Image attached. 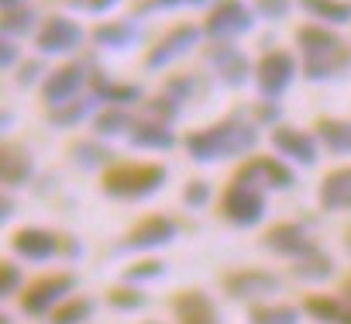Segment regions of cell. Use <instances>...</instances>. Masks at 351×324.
Instances as JSON below:
<instances>
[{
	"instance_id": "obj_1",
	"label": "cell",
	"mask_w": 351,
	"mask_h": 324,
	"mask_svg": "<svg viewBox=\"0 0 351 324\" xmlns=\"http://www.w3.org/2000/svg\"><path fill=\"white\" fill-rule=\"evenodd\" d=\"M255 145H258V128L248 124L245 117H224L186 138V152L193 162H221L231 155H245Z\"/></svg>"
},
{
	"instance_id": "obj_2",
	"label": "cell",
	"mask_w": 351,
	"mask_h": 324,
	"mask_svg": "<svg viewBox=\"0 0 351 324\" xmlns=\"http://www.w3.org/2000/svg\"><path fill=\"white\" fill-rule=\"evenodd\" d=\"M262 187L265 183H262L255 159L245 162L238 170V176L231 180V187L224 190V200H221V211L234 228H255L265 218V190Z\"/></svg>"
},
{
	"instance_id": "obj_3",
	"label": "cell",
	"mask_w": 351,
	"mask_h": 324,
	"mask_svg": "<svg viewBox=\"0 0 351 324\" xmlns=\"http://www.w3.org/2000/svg\"><path fill=\"white\" fill-rule=\"evenodd\" d=\"M169 180V170L162 162H124V166H110L104 173V194L117 200H145L158 194Z\"/></svg>"
},
{
	"instance_id": "obj_4",
	"label": "cell",
	"mask_w": 351,
	"mask_h": 324,
	"mask_svg": "<svg viewBox=\"0 0 351 324\" xmlns=\"http://www.w3.org/2000/svg\"><path fill=\"white\" fill-rule=\"evenodd\" d=\"M76 286V276L73 273H52V276H42L28 286V293H21V310L32 314V317H42L49 314L56 303H62Z\"/></svg>"
},
{
	"instance_id": "obj_5",
	"label": "cell",
	"mask_w": 351,
	"mask_h": 324,
	"mask_svg": "<svg viewBox=\"0 0 351 324\" xmlns=\"http://www.w3.org/2000/svg\"><path fill=\"white\" fill-rule=\"evenodd\" d=\"M293 76H296V59L289 52H282V49L262 56V62L255 69V83H258V93L265 100H279L289 90Z\"/></svg>"
},
{
	"instance_id": "obj_6",
	"label": "cell",
	"mask_w": 351,
	"mask_h": 324,
	"mask_svg": "<svg viewBox=\"0 0 351 324\" xmlns=\"http://www.w3.org/2000/svg\"><path fill=\"white\" fill-rule=\"evenodd\" d=\"M252 25H255V18H252V11L241 4V0H221V4L210 11L204 32L214 42H234V35H245Z\"/></svg>"
},
{
	"instance_id": "obj_7",
	"label": "cell",
	"mask_w": 351,
	"mask_h": 324,
	"mask_svg": "<svg viewBox=\"0 0 351 324\" xmlns=\"http://www.w3.org/2000/svg\"><path fill=\"white\" fill-rule=\"evenodd\" d=\"M86 80H93V76L86 73V62H69V66L52 69L49 80H45V86H42L45 104H49V107H62V104H69V100H80Z\"/></svg>"
},
{
	"instance_id": "obj_8",
	"label": "cell",
	"mask_w": 351,
	"mask_h": 324,
	"mask_svg": "<svg viewBox=\"0 0 351 324\" xmlns=\"http://www.w3.org/2000/svg\"><path fill=\"white\" fill-rule=\"evenodd\" d=\"M197 42H200V28H197V25H190V21L176 25L169 35H162V38H158V45H152V52H148L145 66H148V69H162V66L176 62L180 56L193 52V45H197Z\"/></svg>"
},
{
	"instance_id": "obj_9",
	"label": "cell",
	"mask_w": 351,
	"mask_h": 324,
	"mask_svg": "<svg viewBox=\"0 0 351 324\" xmlns=\"http://www.w3.org/2000/svg\"><path fill=\"white\" fill-rule=\"evenodd\" d=\"M83 45V28L73 21V18H62V14H52L42 32H38V52L42 56H69Z\"/></svg>"
},
{
	"instance_id": "obj_10",
	"label": "cell",
	"mask_w": 351,
	"mask_h": 324,
	"mask_svg": "<svg viewBox=\"0 0 351 324\" xmlns=\"http://www.w3.org/2000/svg\"><path fill=\"white\" fill-rule=\"evenodd\" d=\"M262 242H265L269 252L286 255V259H293V262H300V259H306V255L317 252V245H313V238L306 235V228H303V224H293V221L272 224Z\"/></svg>"
},
{
	"instance_id": "obj_11",
	"label": "cell",
	"mask_w": 351,
	"mask_h": 324,
	"mask_svg": "<svg viewBox=\"0 0 351 324\" xmlns=\"http://www.w3.org/2000/svg\"><path fill=\"white\" fill-rule=\"evenodd\" d=\"M176 235H180V224H176L172 218H165V214H152V218L138 221V224L128 231L124 248H131V252H152V248L169 245Z\"/></svg>"
},
{
	"instance_id": "obj_12",
	"label": "cell",
	"mask_w": 351,
	"mask_h": 324,
	"mask_svg": "<svg viewBox=\"0 0 351 324\" xmlns=\"http://www.w3.org/2000/svg\"><path fill=\"white\" fill-rule=\"evenodd\" d=\"M282 286V279L269 269H238L224 276V290L234 300H255V297H269Z\"/></svg>"
},
{
	"instance_id": "obj_13",
	"label": "cell",
	"mask_w": 351,
	"mask_h": 324,
	"mask_svg": "<svg viewBox=\"0 0 351 324\" xmlns=\"http://www.w3.org/2000/svg\"><path fill=\"white\" fill-rule=\"evenodd\" d=\"M272 148H276L279 155L300 162V166H313V162L320 159V155H317V152H320L317 138L306 135V131H300V128H293V124H276V131H272Z\"/></svg>"
},
{
	"instance_id": "obj_14",
	"label": "cell",
	"mask_w": 351,
	"mask_h": 324,
	"mask_svg": "<svg viewBox=\"0 0 351 324\" xmlns=\"http://www.w3.org/2000/svg\"><path fill=\"white\" fill-rule=\"evenodd\" d=\"M210 62H214V69L221 73V83L224 86H245L248 83V76H252V62H248V56L234 45V42H214L210 45Z\"/></svg>"
},
{
	"instance_id": "obj_15",
	"label": "cell",
	"mask_w": 351,
	"mask_h": 324,
	"mask_svg": "<svg viewBox=\"0 0 351 324\" xmlns=\"http://www.w3.org/2000/svg\"><path fill=\"white\" fill-rule=\"evenodd\" d=\"M11 245H14V252H18L21 259H28V262H45V259H52V255L62 248L59 235H52V231H45V228H21V231L11 238Z\"/></svg>"
},
{
	"instance_id": "obj_16",
	"label": "cell",
	"mask_w": 351,
	"mask_h": 324,
	"mask_svg": "<svg viewBox=\"0 0 351 324\" xmlns=\"http://www.w3.org/2000/svg\"><path fill=\"white\" fill-rule=\"evenodd\" d=\"M172 310H176V321L180 324H221V314L214 307V300L200 290H186L172 300Z\"/></svg>"
},
{
	"instance_id": "obj_17",
	"label": "cell",
	"mask_w": 351,
	"mask_h": 324,
	"mask_svg": "<svg viewBox=\"0 0 351 324\" xmlns=\"http://www.w3.org/2000/svg\"><path fill=\"white\" fill-rule=\"evenodd\" d=\"M35 176V159L25 145H4V155H0V180L4 187L18 190Z\"/></svg>"
},
{
	"instance_id": "obj_18",
	"label": "cell",
	"mask_w": 351,
	"mask_h": 324,
	"mask_svg": "<svg viewBox=\"0 0 351 324\" xmlns=\"http://www.w3.org/2000/svg\"><path fill=\"white\" fill-rule=\"evenodd\" d=\"M296 45L303 49L306 59H324V56H334V52L344 49L341 35L330 32L327 25H317V21H313V25H303V28L296 32Z\"/></svg>"
},
{
	"instance_id": "obj_19",
	"label": "cell",
	"mask_w": 351,
	"mask_h": 324,
	"mask_svg": "<svg viewBox=\"0 0 351 324\" xmlns=\"http://www.w3.org/2000/svg\"><path fill=\"white\" fill-rule=\"evenodd\" d=\"M93 42L104 45V49H114V52L131 49V45L141 42V25H138L134 18H124V21H104V25L93 28Z\"/></svg>"
},
{
	"instance_id": "obj_20",
	"label": "cell",
	"mask_w": 351,
	"mask_h": 324,
	"mask_svg": "<svg viewBox=\"0 0 351 324\" xmlns=\"http://www.w3.org/2000/svg\"><path fill=\"white\" fill-rule=\"evenodd\" d=\"M320 207L324 211H351V166L334 170L320 183Z\"/></svg>"
},
{
	"instance_id": "obj_21",
	"label": "cell",
	"mask_w": 351,
	"mask_h": 324,
	"mask_svg": "<svg viewBox=\"0 0 351 324\" xmlns=\"http://www.w3.org/2000/svg\"><path fill=\"white\" fill-rule=\"evenodd\" d=\"M131 145L134 148H148V152H169V148H176V135H172V128L169 124H158V121H134V128H131Z\"/></svg>"
},
{
	"instance_id": "obj_22",
	"label": "cell",
	"mask_w": 351,
	"mask_h": 324,
	"mask_svg": "<svg viewBox=\"0 0 351 324\" xmlns=\"http://www.w3.org/2000/svg\"><path fill=\"white\" fill-rule=\"evenodd\" d=\"M93 97L97 100H104V104H110V107H131V104H138L141 100V86L138 83H114V80H107L104 73H93Z\"/></svg>"
},
{
	"instance_id": "obj_23",
	"label": "cell",
	"mask_w": 351,
	"mask_h": 324,
	"mask_svg": "<svg viewBox=\"0 0 351 324\" xmlns=\"http://www.w3.org/2000/svg\"><path fill=\"white\" fill-rule=\"evenodd\" d=\"M303 310L320 324H351V303L337 297H306Z\"/></svg>"
},
{
	"instance_id": "obj_24",
	"label": "cell",
	"mask_w": 351,
	"mask_h": 324,
	"mask_svg": "<svg viewBox=\"0 0 351 324\" xmlns=\"http://www.w3.org/2000/svg\"><path fill=\"white\" fill-rule=\"evenodd\" d=\"M317 141L334 155H348L351 152V121H337V117L317 121Z\"/></svg>"
},
{
	"instance_id": "obj_25",
	"label": "cell",
	"mask_w": 351,
	"mask_h": 324,
	"mask_svg": "<svg viewBox=\"0 0 351 324\" xmlns=\"http://www.w3.org/2000/svg\"><path fill=\"white\" fill-rule=\"evenodd\" d=\"M300 4L310 18H317V25H351L348 0H300Z\"/></svg>"
},
{
	"instance_id": "obj_26",
	"label": "cell",
	"mask_w": 351,
	"mask_h": 324,
	"mask_svg": "<svg viewBox=\"0 0 351 324\" xmlns=\"http://www.w3.org/2000/svg\"><path fill=\"white\" fill-rule=\"evenodd\" d=\"M97 107V97H80V100H69L62 107H52L49 111V124L52 128H76L80 121H86Z\"/></svg>"
},
{
	"instance_id": "obj_27",
	"label": "cell",
	"mask_w": 351,
	"mask_h": 324,
	"mask_svg": "<svg viewBox=\"0 0 351 324\" xmlns=\"http://www.w3.org/2000/svg\"><path fill=\"white\" fill-rule=\"evenodd\" d=\"M348 66H351V52H348V49H341V52H334V56H324V59H306L303 73H306V80H313V83H324V80H330V76L344 73Z\"/></svg>"
},
{
	"instance_id": "obj_28",
	"label": "cell",
	"mask_w": 351,
	"mask_h": 324,
	"mask_svg": "<svg viewBox=\"0 0 351 324\" xmlns=\"http://www.w3.org/2000/svg\"><path fill=\"white\" fill-rule=\"evenodd\" d=\"M131 128H134V121H131V114L121 111V107H107V111H100V114L93 117V131H97L100 138L131 135Z\"/></svg>"
},
{
	"instance_id": "obj_29",
	"label": "cell",
	"mask_w": 351,
	"mask_h": 324,
	"mask_svg": "<svg viewBox=\"0 0 351 324\" xmlns=\"http://www.w3.org/2000/svg\"><path fill=\"white\" fill-rule=\"evenodd\" d=\"M248 324H300V310L289 303H255L248 310Z\"/></svg>"
},
{
	"instance_id": "obj_30",
	"label": "cell",
	"mask_w": 351,
	"mask_h": 324,
	"mask_svg": "<svg viewBox=\"0 0 351 324\" xmlns=\"http://www.w3.org/2000/svg\"><path fill=\"white\" fill-rule=\"evenodd\" d=\"M255 166H258L265 187H272V190H289V187H296V173L286 166L282 159H255Z\"/></svg>"
},
{
	"instance_id": "obj_31",
	"label": "cell",
	"mask_w": 351,
	"mask_h": 324,
	"mask_svg": "<svg viewBox=\"0 0 351 324\" xmlns=\"http://www.w3.org/2000/svg\"><path fill=\"white\" fill-rule=\"evenodd\" d=\"M293 273L300 276V279H310V283H324V279H330L334 276V259L327 255V252H313V255H306V259H300L296 266H293Z\"/></svg>"
},
{
	"instance_id": "obj_32",
	"label": "cell",
	"mask_w": 351,
	"mask_h": 324,
	"mask_svg": "<svg viewBox=\"0 0 351 324\" xmlns=\"http://www.w3.org/2000/svg\"><path fill=\"white\" fill-rule=\"evenodd\" d=\"M35 25H38V11L35 8L4 11V38H21V35L35 32Z\"/></svg>"
},
{
	"instance_id": "obj_33",
	"label": "cell",
	"mask_w": 351,
	"mask_h": 324,
	"mask_svg": "<svg viewBox=\"0 0 351 324\" xmlns=\"http://www.w3.org/2000/svg\"><path fill=\"white\" fill-rule=\"evenodd\" d=\"M90 314H93V300L69 297L62 307L52 310V324H83V321H90Z\"/></svg>"
},
{
	"instance_id": "obj_34",
	"label": "cell",
	"mask_w": 351,
	"mask_h": 324,
	"mask_svg": "<svg viewBox=\"0 0 351 324\" xmlns=\"http://www.w3.org/2000/svg\"><path fill=\"white\" fill-rule=\"evenodd\" d=\"M110 159H114V152L104 148V145H97V141H76L73 145V162H76V166H83V170L107 166Z\"/></svg>"
},
{
	"instance_id": "obj_35",
	"label": "cell",
	"mask_w": 351,
	"mask_h": 324,
	"mask_svg": "<svg viewBox=\"0 0 351 324\" xmlns=\"http://www.w3.org/2000/svg\"><path fill=\"white\" fill-rule=\"evenodd\" d=\"M145 117L158 121V124H172L176 117H180V100H172L169 93L152 97V100H145Z\"/></svg>"
},
{
	"instance_id": "obj_36",
	"label": "cell",
	"mask_w": 351,
	"mask_h": 324,
	"mask_svg": "<svg viewBox=\"0 0 351 324\" xmlns=\"http://www.w3.org/2000/svg\"><path fill=\"white\" fill-rule=\"evenodd\" d=\"M162 273H165V262H158V259H141V262H134V266L124 269V279H128V283H145V279H158Z\"/></svg>"
},
{
	"instance_id": "obj_37",
	"label": "cell",
	"mask_w": 351,
	"mask_h": 324,
	"mask_svg": "<svg viewBox=\"0 0 351 324\" xmlns=\"http://www.w3.org/2000/svg\"><path fill=\"white\" fill-rule=\"evenodd\" d=\"M107 300H110V307H117V310H138V307H145V293H138L134 286H114V290L107 293Z\"/></svg>"
},
{
	"instance_id": "obj_38",
	"label": "cell",
	"mask_w": 351,
	"mask_h": 324,
	"mask_svg": "<svg viewBox=\"0 0 351 324\" xmlns=\"http://www.w3.org/2000/svg\"><path fill=\"white\" fill-rule=\"evenodd\" d=\"M183 200H186L190 211L207 207V200H210V183H207V180H190L186 190H183Z\"/></svg>"
},
{
	"instance_id": "obj_39",
	"label": "cell",
	"mask_w": 351,
	"mask_h": 324,
	"mask_svg": "<svg viewBox=\"0 0 351 324\" xmlns=\"http://www.w3.org/2000/svg\"><path fill=\"white\" fill-rule=\"evenodd\" d=\"M289 0H255V11L265 18V21H282L289 14Z\"/></svg>"
},
{
	"instance_id": "obj_40",
	"label": "cell",
	"mask_w": 351,
	"mask_h": 324,
	"mask_svg": "<svg viewBox=\"0 0 351 324\" xmlns=\"http://www.w3.org/2000/svg\"><path fill=\"white\" fill-rule=\"evenodd\" d=\"M21 286V269L14 266V262H4L0 266V297H14V290Z\"/></svg>"
},
{
	"instance_id": "obj_41",
	"label": "cell",
	"mask_w": 351,
	"mask_h": 324,
	"mask_svg": "<svg viewBox=\"0 0 351 324\" xmlns=\"http://www.w3.org/2000/svg\"><path fill=\"white\" fill-rule=\"evenodd\" d=\"M193 86H197L193 76H172V80L165 83V93H169L172 100H186V97L193 93Z\"/></svg>"
},
{
	"instance_id": "obj_42",
	"label": "cell",
	"mask_w": 351,
	"mask_h": 324,
	"mask_svg": "<svg viewBox=\"0 0 351 324\" xmlns=\"http://www.w3.org/2000/svg\"><path fill=\"white\" fill-rule=\"evenodd\" d=\"M42 73H45L42 59H32V62H25V66L18 69V83H21V86H32V83H38Z\"/></svg>"
},
{
	"instance_id": "obj_43",
	"label": "cell",
	"mask_w": 351,
	"mask_h": 324,
	"mask_svg": "<svg viewBox=\"0 0 351 324\" xmlns=\"http://www.w3.org/2000/svg\"><path fill=\"white\" fill-rule=\"evenodd\" d=\"M14 62H18V45H14V38H4L0 42V66L14 69Z\"/></svg>"
},
{
	"instance_id": "obj_44",
	"label": "cell",
	"mask_w": 351,
	"mask_h": 324,
	"mask_svg": "<svg viewBox=\"0 0 351 324\" xmlns=\"http://www.w3.org/2000/svg\"><path fill=\"white\" fill-rule=\"evenodd\" d=\"M255 117H258L262 124H272V121L279 117V107H276V100H262V104L255 107Z\"/></svg>"
},
{
	"instance_id": "obj_45",
	"label": "cell",
	"mask_w": 351,
	"mask_h": 324,
	"mask_svg": "<svg viewBox=\"0 0 351 324\" xmlns=\"http://www.w3.org/2000/svg\"><path fill=\"white\" fill-rule=\"evenodd\" d=\"M117 4V0H86V11H93V14H104V11H110Z\"/></svg>"
},
{
	"instance_id": "obj_46",
	"label": "cell",
	"mask_w": 351,
	"mask_h": 324,
	"mask_svg": "<svg viewBox=\"0 0 351 324\" xmlns=\"http://www.w3.org/2000/svg\"><path fill=\"white\" fill-rule=\"evenodd\" d=\"M148 4H152V8H180L183 0H148Z\"/></svg>"
},
{
	"instance_id": "obj_47",
	"label": "cell",
	"mask_w": 351,
	"mask_h": 324,
	"mask_svg": "<svg viewBox=\"0 0 351 324\" xmlns=\"http://www.w3.org/2000/svg\"><path fill=\"white\" fill-rule=\"evenodd\" d=\"M4 211H0V221H8L11 218V211H14V204H11V197H4V204H0Z\"/></svg>"
},
{
	"instance_id": "obj_48",
	"label": "cell",
	"mask_w": 351,
	"mask_h": 324,
	"mask_svg": "<svg viewBox=\"0 0 351 324\" xmlns=\"http://www.w3.org/2000/svg\"><path fill=\"white\" fill-rule=\"evenodd\" d=\"M14 8H25V0H4V11H14Z\"/></svg>"
},
{
	"instance_id": "obj_49",
	"label": "cell",
	"mask_w": 351,
	"mask_h": 324,
	"mask_svg": "<svg viewBox=\"0 0 351 324\" xmlns=\"http://www.w3.org/2000/svg\"><path fill=\"white\" fill-rule=\"evenodd\" d=\"M344 300H348V303H351V279H348V283H344Z\"/></svg>"
},
{
	"instance_id": "obj_50",
	"label": "cell",
	"mask_w": 351,
	"mask_h": 324,
	"mask_svg": "<svg viewBox=\"0 0 351 324\" xmlns=\"http://www.w3.org/2000/svg\"><path fill=\"white\" fill-rule=\"evenodd\" d=\"M0 324H11V317H8V314H4V317H0Z\"/></svg>"
},
{
	"instance_id": "obj_51",
	"label": "cell",
	"mask_w": 351,
	"mask_h": 324,
	"mask_svg": "<svg viewBox=\"0 0 351 324\" xmlns=\"http://www.w3.org/2000/svg\"><path fill=\"white\" fill-rule=\"evenodd\" d=\"M190 4H207V0H190Z\"/></svg>"
}]
</instances>
